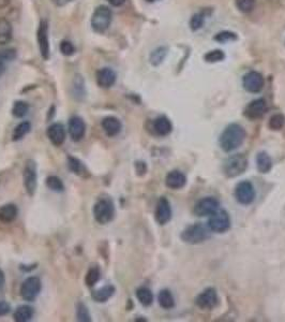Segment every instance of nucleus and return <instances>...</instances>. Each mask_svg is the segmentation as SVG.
Wrapping results in <instances>:
<instances>
[{
	"mask_svg": "<svg viewBox=\"0 0 285 322\" xmlns=\"http://www.w3.org/2000/svg\"><path fill=\"white\" fill-rule=\"evenodd\" d=\"M10 310H11V306L8 302L0 301V317L8 315L10 313Z\"/></svg>",
	"mask_w": 285,
	"mask_h": 322,
	"instance_id": "c03bdc74",
	"label": "nucleus"
},
{
	"mask_svg": "<svg viewBox=\"0 0 285 322\" xmlns=\"http://www.w3.org/2000/svg\"><path fill=\"white\" fill-rule=\"evenodd\" d=\"M18 209L14 204H5L0 207V223L11 224L16 219Z\"/></svg>",
	"mask_w": 285,
	"mask_h": 322,
	"instance_id": "b1692460",
	"label": "nucleus"
},
{
	"mask_svg": "<svg viewBox=\"0 0 285 322\" xmlns=\"http://www.w3.org/2000/svg\"><path fill=\"white\" fill-rule=\"evenodd\" d=\"M237 39L236 33L232 32V31H221L217 33V35L213 37V40H216L217 42L220 43H226L229 41H234Z\"/></svg>",
	"mask_w": 285,
	"mask_h": 322,
	"instance_id": "a19ab883",
	"label": "nucleus"
},
{
	"mask_svg": "<svg viewBox=\"0 0 285 322\" xmlns=\"http://www.w3.org/2000/svg\"><path fill=\"white\" fill-rule=\"evenodd\" d=\"M52 2H53V4H54L55 6H57V7H63V6H65V5L70 4L71 2H73V0H52Z\"/></svg>",
	"mask_w": 285,
	"mask_h": 322,
	"instance_id": "49530a36",
	"label": "nucleus"
},
{
	"mask_svg": "<svg viewBox=\"0 0 285 322\" xmlns=\"http://www.w3.org/2000/svg\"><path fill=\"white\" fill-rule=\"evenodd\" d=\"M158 302L164 309H172L175 307V298L172 292L168 289L161 290L158 295Z\"/></svg>",
	"mask_w": 285,
	"mask_h": 322,
	"instance_id": "c85d7f7f",
	"label": "nucleus"
},
{
	"mask_svg": "<svg viewBox=\"0 0 285 322\" xmlns=\"http://www.w3.org/2000/svg\"><path fill=\"white\" fill-rule=\"evenodd\" d=\"M220 203L213 197H206L200 200L194 206V214L200 217L210 216L217 209H219Z\"/></svg>",
	"mask_w": 285,
	"mask_h": 322,
	"instance_id": "9d476101",
	"label": "nucleus"
},
{
	"mask_svg": "<svg viewBox=\"0 0 285 322\" xmlns=\"http://www.w3.org/2000/svg\"><path fill=\"white\" fill-rule=\"evenodd\" d=\"M243 84L245 90L252 94L259 93L264 88V77L256 71H251L244 76Z\"/></svg>",
	"mask_w": 285,
	"mask_h": 322,
	"instance_id": "f8f14e48",
	"label": "nucleus"
},
{
	"mask_svg": "<svg viewBox=\"0 0 285 322\" xmlns=\"http://www.w3.org/2000/svg\"><path fill=\"white\" fill-rule=\"evenodd\" d=\"M46 136L55 146H61L65 140V137H67V133H65V129L61 124L56 123L48 128Z\"/></svg>",
	"mask_w": 285,
	"mask_h": 322,
	"instance_id": "f3484780",
	"label": "nucleus"
},
{
	"mask_svg": "<svg viewBox=\"0 0 285 322\" xmlns=\"http://www.w3.org/2000/svg\"><path fill=\"white\" fill-rule=\"evenodd\" d=\"M34 317V309L28 305H21L16 308L13 318L16 322H28Z\"/></svg>",
	"mask_w": 285,
	"mask_h": 322,
	"instance_id": "cd10ccee",
	"label": "nucleus"
},
{
	"mask_svg": "<svg viewBox=\"0 0 285 322\" xmlns=\"http://www.w3.org/2000/svg\"><path fill=\"white\" fill-rule=\"evenodd\" d=\"M60 52L62 55H64V56H71V55L74 54L75 49L70 41L63 40L60 43Z\"/></svg>",
	"mask_w": 285,
	"mask_h": 322,
	"instance_id": "37998d69",
	"label": "nucleus"
},
{
	"mask_svg": "<svg viewBox=\"0 0 285 322\" xmlns=\"http://www.w3.org/2000/svg\"><path fill=\"white\" fill-rule=\"evenodd\" d=\"M195 304L202 309H212L218 304V294L213 288H207L195 298Z\"/></svg>",
	"mask_w": 285,
	"mask_h": 322,
	"instance_id": "ddd939ff",
	"label": "nucleus"
},
{
	"mask_svg": "<svg viewBox=\"0 0 285 322\" xmlns=\"http://www.w3.org/2000/svg\"><path fill=\"white\" fill-rule=\"evenodd\" d=\"M135 169H136V172H137L138 175H144L146 173V171H147V166H146L145 162L138 161L135 164Z\"/></svg>",
	"mask_w": 285,
	"mask_h": 322,
	"instance_id": "a18cd8bd",
	"label": "nucleus"
},
{
	"mask_svg": "<svg viewBox=\"0 0 285 322\" xmlns=\"http://www.w3.org/2000/svg\"><path fill=\"white\" fill-rule=\"evenodd\" d=\"M153 130L160 137H167L173 130L171 120L165 116H160L153 121Z\"/></svg>",
	"mask_w": 285,
	"mask_h": 322,
	"instance_id": "5701e85b",
	"label": "nucleus"
},
{
	"mask_svg": "<svg viewBox=\"0 0 285 322\" xmlns=\"http://www.w3.org/2000/svg\"><path fill=\"white\" fill-rule=\"evenodd\" d=\"M168 55V49L160 47L150 54V62L153 66H159Z\"/></svg>",
	"mask_w": 285,
	"mask_h": 322,
	"instance_id": "72a5a7b5",
	"label": "nucleus"
},
{
	"mask_svg": "<svg viewBox=\"0 0 285 322\" xmlns=\"http://www.w3.org/2000/svg\"><path fill=\"white\" fill-rule=\"evenodd\" d=\"M102 129L106 133V136L113 138L118 136L123 129L122 121L115 116H108L102 120Z\"/></svg>",
	"mask_w": 285,
	"mask_h": 322,
	"instance_id": "a211bd4d",
	"label": "nucleus"
},
{
	"mask_svg": "<svg viewBox=\"0 0 285 322\" xmlns=\"http://www.w3.org/2000/svg\"><path fill=\"white\" fill-rule=\"evenodd\" d=\"M231 227V218L224 209H217L213 214L209 216L208 228L210 231L217 233H224Z\"/></svg>",
	"mask_w": 285,
	"mask_h": 322,
	"instance_id": "0eeeda50",
	"label": "nucleus"
},
{
	"mask_svg": "<svg viewBox=\"0 0 285 322\" xmlns=\"http://www.w3.org/2000/svg\"><path fill=\"white\" fill-rule=\"evenodd\" d=\"M112 22V11L105 6L98 7L91 16V26L97 32H104Z\"/></svg>",
	"mask_w": 285,
	"mask_h": 322,
	"instance_id": "423d86ee",
	"label": "nucleus"
},
{
	"mask_svg": "<svg viewBox=\"0 0 285 322\" xmlns=\"http://www.w3.org/2000/svg\"><path fill=\"white\" fill-rule=\"evenodd\" d=\"M68 132L70 138L74 142H79L83 140L86 133V125L83 118H81L80 116H72L69 120Z\"/></svg>",
	"mask_w": 285,
	"mask_h": 322,
	"instance_id": "4468645a",
	"label": "nucleus"
},
{
	"mask_svg": "<svg viewBox=\"0 0 285 322\" xmlns=\"http://www.w3.org/2000/svg\"><path fill=\"white\" fill-rule=\"evenodd\" d=\"M29 111V105L25 101H16L12 108V115L16 118L24 117Z\"/></svg>",
	"mask_w": 285,
	"mask_h": 322,
	"instance_id": "c9c22d12",
	"label": "nucleus"
},
{
	"mask_svg": "<svg viewBox=\"0 0 285 322\" xmlns=\"http://www.w3.org/2000/svg\"><path fill=\"white\" fill-rule=\"evenodd\" d=\"M76 318L81 322H90L91 316L89 313V309L84 303L80 302L76 305Z\"/></svg>",
	"mask_w": 285,
	"mask_h": 322,
	"instance_id": "f704fd0d",
	"label": "nucleus"
},
{
	"mask_svg": "<svg viewBox=\"0 0 285 322\" xmlns=\"http://www.w3.org/2000/svg\"><path fill=\"white\" fill-rule=\"evenodd\" d=\"M13 29L10 22L5 18L0 17V46H5L12 40Z\"/></svg>",
	"mask_w": 285,
	"mask_h": 322,
	"instance_id": "393cba45",
	"label": "nucleus"
},
{
	"mask_svg": "<svg viewBox=\"0 0 285 322\" xmlns=\"http://www.w3.org/2000/svg\"><path fill=\"white\" fill-rule=\"evenodd\" d=\"M116 292V288L113 285H106L100 289L94 290L91 293V297L97 303H105L108 301Z\"/></svg>",
	"mask_w": 285,
	"mask_h": 322,
	"instance_id": "4be33fe9",
	"label": "nucleus"
},
{
	"mask_svg": "<svg viewBox=\"0 0 285 322\" xmlns=\"http://www.w3.org/2000/svg\"><path fill=\"white\" fill-rule=\"evenodd\" d=\"M180 238L184 243L196 245L209 239V230L202 224H194L185 228Z\"/></svg>",
	"mask_w": 285,
	"mask_h": 322,
	"instance_id": "7ed1b4c3",
	"label": "nucleus"
},
{
	"mask_svg": "<svg viewBox=\"0 0 285 322\" xmlns=\"http://www.w3.org/2000/svg\"><path fill=\"white\" fill-rule=\"evenodd\" d=\"M45 184L49 189H51L52 191H55V192L64 191V185L58 176H55V175L49 176L45 181Z\"/></svg>",
	"mask_w": 285,
	"mask_h": 322,
	"instance_id": "473e14b6",
	"label": "nucleus"
},
{
	"mask_svg": "<svg viewBox=\"0 0 285 322\" xmlns=\"http://www.w3.org/2000/svg\"><path fill=\"white\" fill-rule=\"evenodd\" d=\"M5 285H6V276H5L4 271L0 269V291L4 289Z\"/></svg>",
	"mask_w": 285,
	"mask_h": 322,
	"instance_id": "de8ad7c7",
	"label": "nucleus"
},
{
	"mask_svg": "<svg viewBox=\"0 0 285 322\" xmlns=\"http://www.w3.org/2000/svg\"><path fill=\"white\" fill-rule=\"evenodd\" d=\"M205 24V15L204 13H195L190 19V28L194 31L201 29Z\"/></svg>",
	"mask_w": 285,
	"mask_h": 322,
	"instance_id": "58836bf2",
	"label": "nucleus"
},
{
	"mask_svg": "<svg viewBox=\"0 0 285 322\" xmlns=\"http://www.w3.org/2000/svg\"><path fill=\"white\" fill-rule=\"evenodd\" d=\"M31 130V124L29 121H23V123L18 124L12 133V140L13 141H20L25 136H27Z\"/></svg>",
	"mask_w": 285,
	"mask_h": 322,
	"instance_id": "7c9ffc66",
	"label": "nucleus"
},
{
	"mask_svg": "<svg viewBox=\"0 0 285 322\" xmlns=\"http://www.w3.org/2000/svg\"><path fill=\"white\" fill-rule=\"evenodd\" d=\"M225 58V54L221 51V50H213L208 52L205 56L204 59L207 62H218V61H222Z\"/></svg>",
	"mask_w": 285,
	"mask_h": 322,
	"instance_id": "4c0bfd02",
	"label": "nucleus"
},
{
	"mask_svg": "<svg viewBox=\"0 0 285 322\" xmlns=\"http://www.w3.org/2000/svg\"><path fill=\"white\" fill-rule=\"evenodd\" d=\"M9 4H10V0H0V9L8 7Z\"/></svg>",
	"mask_w": 285,
	"mask_h": 322,
	"instance_id": "8fccbe9b",
	"label": "nucleus"
},
{
	"mask_svg": "<svg viewBox=\"0 0 285 322\" xmlns=\"http://www.w3.org/2000/svg\"><path fill=\"white\" fill-rule=\"evenodd\" d=\"M37 39L41 56L48 60L50 58V40H49V24L46 20H41L37 32Z\"/></svg>",
	"mask_w": 285,
	"mask_h": 322,
	"instance_id": "9b49d317",
	"label": "nucleus"
},
{
	"mask_svg": "<svg viewBox=\"0 0 285 322\" xmlns=\"http://www.w3.org/2000/svg\"><path fill=\"white\" fill-rule=\"evenodd\" d=\"M42 289V284L39 277L31 276L20 287V295L27 302H34Z\"/></svg>",
	"mask_w": 285,
	"mask_h": 322,
	"instance_id": "6e6552de",
	"label": "nucleus"
},
{
	"mask_svg": "<svg viewBox=\"0 0 285 322\" xmlns=\"http://www.w3.org/2000/svg\"><path fill=\"white\" fill-rule=\"evenodd\" d=\"M93 217L100 225H107L115 217V206L111 199L101 198L93 205Z\"/></svg>",
	"mask_w": 285,
	"mask_h": 322,
	"instance_id": "f03ea898",
	"label": "nucleus"
},
{
	"mask_svg": "<svg viewBox=\"0 0 285 322\" xmlns=\"http://www.w3.org/2000/svg\"><path fill=\"white\" fill-rule=\"evenodd\" d=\"M236 6L243 13H249L255 7V0H236Z\"/></svg>",
	"mask_w": 285,
	"mask_h": 322,
	"instance_id": "ea45409f",
	"label": "nucleus"
},
{
	"mask_svg": "<svg viewBox=\"0 0 285 322\" xmlns=\"http://www.w3.org/2000/svg\"><path fill=\"white\" fill-rule=\"evenodd\" d=\"M5 69H6V68H5V65H4L2 61H0V76H2L3 73L5 72Z\"/></svg>",
	"mask_w": 285,
	"mask_h": 322,
	"instance_id": "3c124183",
	"label": "nucleus"
},
{
	"mask_svg": "<svg viewBox=\"0 0 285 322\" xmlns=\"http://www.w3.org/2000/svg\"><path fill=\"white\" fill-rule=\"evenodd\" d=\"M256 165L257 170L265 174L268 173L272 168V160L266 152H259L256 156Z\"/></svg>",
	"mask_w": 285,
	"mask_h": 322,
	"instance_id": "bb28decb",
	"label": "nucleus"
},
{
	"mask_svg": "<svg viewBox=\"0 0 285 322\" xmlns=\"http://www.w3.org/2000/svg\"><path fill=\"white\" fill-rule=\"evenodd\" d=\"M97 83L102 88L112 87L116 82V73L111 68H102L97 72Z\"/></svg>",
	"mask_w": 285,
	"mask_h": 322,
	"instance_id": "6ab92c4d",
	"label": "nucleus"
},
{
	"mask_svg": "<svg viewBox=\"0 0 285 322\" xmlns=\"http://www.w3.org/2000/svg\"><path fill=\"white\" fill-rule=\"evenodd\" d=\"M147 3H156V2H158V0H146Z\"/></svg>",
	"mask_w": 285,
	"mask_h": 322,
	"instance_id": "603ef678",
	"label": "nucleus"
},
{
	"mask_svg": "<svg viewBox=\"0 0 285 322\" xmlns=\"http://www.w3.org/2000/svg\"><path fill=\"white\" fill-rule=\"evenodd\" d=\"M185 183H187V177L178 170L171 171L165 177V185L170 189H180L184 187Z\"/></svg>",
	"mask_w": 285,
	"mask_h": 322,
	"instance_id": "aec40b11",
	"label": "nucleus"
},
{
	"mask_svg": "<svg viewBox=\"0 0 285 322\" xmlns=\"http://www.w3.org/2000/svg\"><path fill=\"white\" fill-rule=\"evenodd\" d=\"M267 110V104L264 99H256L249 103L245 110V115L249 119H258L264 116Z\"/></svg>",
	"mask_w": 285,
	"mask_h": 322,
	"instance_id": "dca6fc26",
	"label": "nucleus"
},
{
	"mask_svg": "<svg viewBox=\"0 0 285 322\" xmlns=\"http://www.w3.org/2000/svg\"><path fill=\"white\" fill-rule=\"evenodd\" d=\"M248 168V159L241 154L234 155L227 158L223 164V171L227 177H236L246 172Z\"/></svg>",
	"mask_w": 285,
	"mask_h": 322,
	"instance_id": "39448f33",
	"label": "nucleus"
},
{
	"mask_svg": "<svg viewBox=\"0 0 285 322\" xmlns=\"http://www.w3.org/2000/svg\"><path fill=\"white\" fill-rule=\"evenodd\" d=\"M107 2L113 7H120V6H123L127 0H107Z\"/></svg>",
	"mask_w": 285,
	"mask_h": 322,
	"instance_id": "09e8293b",
	"label": "nucleus"
},
{
	"mask_svg": "<svg viewBox=\"0 0 285 322\" xmlns=\"http://www.w3.org/2000/svg\"><path fill=\"white\" fill-rule=\"evenodd\" d=\"M16 51L14 49L0 50V61H11L16 57Z\"/></svg>",
	"mask_w": 285,
	"mask_h": 322,
	"instance_id": "79ce46f5",
	"label": "nucleus"
},
{
	"mask_svg": "<svg viewBox=\"0 0 285 322\" xmlns=\"http://www.w3.org/2000/svg\"><path fill=\"white\" fill-rule=\"evenodd\" d=\"M285 125V117L282 114H276L270 117L268 126L271 130L277 131L281 130Z\"/></svg>",
	"mask_w": 285,
	"mask_h": 322,
	"instance_id": "e433bc0d",
	"label": "nucleus"
},
{
	"mask_svg": "<svg viewBox=\"0 0 285 322\" xmlns=\"http://www.w3.org/2000/svg\"><path fill=\"white\" fill-rule=\"evenodd\" d=\"M100 276H101L100 269H99L98 266H91L85 276V284L91 288L99 282V280H100Z\"/></svg>",
	"mask_w": 285,
	"mask_h": 322,
	"instance_id": "2f4dec72",
	"label": "nucleus"
},
{
	"mask_svg": "<svg viewBox=\"0 0 285 322\" xmlns=\"http://www.w3.org/2000/svg\"><path fill=\"white\" fill-rule=\"evenodd\" d=\"M68 168L73 174L82 177V179H88L90 176V172L87 169L85 163L76 157L73 156L68 157Z\"/></svg>",
	"mask_w": 285,
	"mask_h": 322,
	"instance_id": "412c9836",
	"label": "nucleus"
},
{
	"mask_svg": "<svg viewBox=\"0 0 285 322\" xmlns=\"http://www.w3.org/2000/svg\"><path fill=\"white\" fill-rule=\"evenodd\" d=\"M255 189L253 185L248 181H243L237 184L235 188V198L243 205H250L255 199Z\"/></svg>",
	"mask_w": 285,
	"mask_h": 322,
	"instance_id": "1a4fd4ad",
	"label": "nucleus"
},
{
	"mask_svg": "<svg viewBox=\"0 0 285 322\" xmlns=\"http://www.w3.org/2000/svg\"><path fill=\"white\" fill-rule=\"evenodd\" d=\"M136 297L142 306H150L153 302V293L146 287H140L136 290Z\"/></svg>",
	"mask_w": 285,
	"mask_h": 322,
	"instance_id": "c756f323",
	"label": "nucleus"
},
{
	"mask_svg": "<svg viewBox=\"0 0 285 322\" xmlns=\"http://www.w3.org/2000/svg\"><path fill=\"white\" fill-rule=\"evenodd\" d=\"M245 129L238 124H231L222 132L220 137V146L224 152L231 153L240 147L245 141Z\"/></svg>",
	"mask_w": 285,
	"mask_h": 322,
	"instance_id": "f257e3e1",
	"label": "nucleus"
},
{
	"mask_svg": "<svg viewBox=\"0 0 285 322\" xmlns=\"http://www.w3.org/2000/svg\"><path fill=\"white\" fill-rule=\"evenodd\" d=\"M172 219V207L165 197H161L156 208V220L161 226L167 225Z\"/></svg>",
	"mask_w": 285,
	"mask_h": 322,
	"instance_id": "2eb2a0df",
	"label": "nucleus"
},
{
	"mask_svg": "<svg viewBox=\"0 0 285 322\" xmlns=\"http://www.w3.org/2000/svg\"><path fill=\"white\" fill-rule=\"evenodd\" d=\"M24 188L29 197H34L38 188V169L35 160L28 159L23 171Z\"/></svg>",
	"mask_w": 285,
	"mask_h": 322,
	"instance_id": "20e7f679",
	"label": "nucleus"
},
{
	"mask_svg": "<svg viewBox=\"0 0 285 322\" xmlns=\"http://www.w3.org/2000/svg\"><path fill=\"white\" fill-rule=\"evenodd\" d=\"M72 95L73 97L81 101L86 96V87H85V81L81 74H76L73 83H72Z\"/></svg>",
	"mask_w": 285,
	"mask_h": 322,
	"instance_id": "a878e982",
	"label": "nucleus"
}]
</instances>
